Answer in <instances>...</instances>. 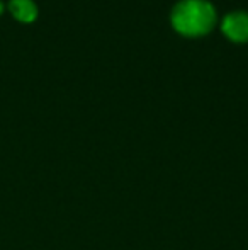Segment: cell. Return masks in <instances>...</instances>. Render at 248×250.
Returning a JSON list of instances; mask_svg holds the SVG:
<instances>
[{
  "label": "cell",
  "instance_id": "obj_3",
  "mask_svg": "<svg viewBox=\"0 0 248 250\" xmlns=\"http://www.w3.org/2000/svg\"><path fill=\"white\" fill-rule=\"evenodd\" d=\"M10 10L17 19L26 21V22L33 21L38 12L36 3L33 0H10Z\"/></svg>",
  "mask_w": 248,
  "mask_h": 250
},
{
  "label": "cell",
  "instance_id": "obj_1",
  "mask_svg": "<svg viewBox=\"0 0 248 250\" xmlns=\"http://www.w3.org/2000/svg\"><path fill=\"white\" fill-rule=\"evenodd\" d=\"M216 21V10L206 0H182L172 12V24L187 36L208 33Z\"/></svg>",
  "mask_w": 248,
  "mask_h": 250
},
{
  "label": "cell",
  "instance_id": "obj_4",
  "mask_svg": "<svg viewBox=\"0 0 248 250\" xmlns=\"http://www.w3.org/2000/svg\"><path fill=\"white\" fill-rule=\"evenodd\" d=\"M0 10H2V2H0Z\"/></svg>",
  "mask_w": 248,
  "mask_h": 250
},
{
  "label": "cell",
  "instance_id": "obj_2",
  "mask_svg": "<svg viewBox=\"0 0 248 250\" xmlns=\"http://www.w3.org/2000/svg\"><path fill=\"white\" fill-rule=\"evenodd\" d=\"M223 31L233 41H248V14L247 12H231L223 21Z\"/></svg>",
  "mask_w": 248,
  "mask_h": 250
}]
</instances>
